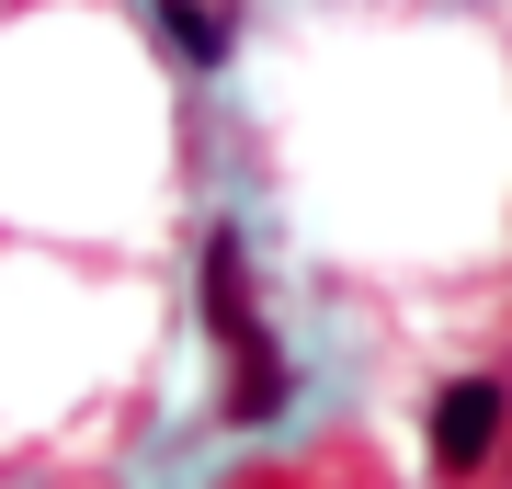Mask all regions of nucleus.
<instances>
[{
    "label": "nucleus",
    "instance_id": "nucleus-1",
    "mask_svg": "<svg viewBox=\"0 0 512 489\" xmlns=\"http://www.w3.org/2000/svg\"><path fill=\"white\" fill-rule=\"evenodd\" d=\"M194 308H205V342L228 353L217 421H228V433H262V421H285L296 364H285L274 319H262V296H251V239H239V228H205V251H194Z\"/></svg>",
    "mask_w": 512,
    "mask_h": 489
},
{
    "label": "nucleus",
    "instance_id": "nucleus-2",
    "mask_svg": "<svg viewBox=\"0 0 512 489\" xmlns=\"http://www.w3.org/2000/svg\"><path fill=\"white\" fill-rule=\"evenodd\" d=\"M501 433H512V376H444L433 387V478H478L501 455Z\"/></svg>",
    "mask_w": 512,
    "mask_h": 489
},
{
    "label": "nucleus",
    "instance_id": "nucleus-3",
    "mask_svg": "<svg viewBox=\"0 0 512 489\" xmlns=\"http://www.w3.org/2000/svg\"><path fill=\"white\" fill-rule=\"evenodd\" d=\"M148 23H160V46L183 57V69H217L228 57V12L217 0H148Z\"/></svg>",
    "mask_w": 512,
    "mask_h": 489
}]
</instances>
